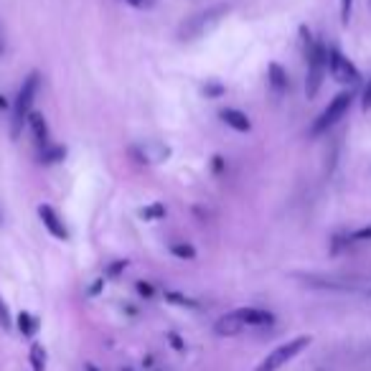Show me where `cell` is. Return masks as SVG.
<instances>
[{"label": "cell", "instance_id": "obj_1", "mask_svg": "<svg viewBox=\"0 0 371 371\" xmlns=\"http://www.w3.org/2000/svg\"><path fill=\"white\" fill-rule=\"evenodd\" d=\"M275 323V315L270 310L262 308H240L232 313L221 315L219 321L214 323L216 336H240L245 334L247 328H267Z\"/></svg>", "mask_w": 371, "mask_h": 371}, {"label": "cell", "instance_id": "obj_2", "mask_svg": "<svg viewBox=\"0 0 371 371\" xmlns=\"http://www.w3.org/2000/svg\"><path fill=\"white\" fill-rule=\"evenodd\" d=\"M38 71H31L25 76L23 84L18 89V97L13 102V114H11V138L18 140L20 132H23V125H28V114L33 112V100H36V92H38Z\"/></svg>", "mask_w": 371, "mask_h": 371}, {"label": "cell", "instance_id": "obj_3", "mask_svg": "<svg viewBox=\"0 0 371 371\" xmlns=\"http://www.w3.org/2000/svg\"><path fill=\"white\" fill-rule=\"evenodd\" d=\"M351 92H341V95H336L334 100L328 102V107L323 110L318 117H315V122L310 125V138H321V135H326L331 127L338 125V120H343V114L351 110Z\"/></svg>", "mask_w": 371, "mask_h": 371}, {"label": "cell", "instance_id": "obj_4", "mask_svg": "<svg viewBox=\"0 0 371 371\" xmlns=\"http://www.w3.org/2000/svg\"><path fill=\"white\" fill-rule=\"evenodd\" d=\"M328 71V49L323 44L308 41V74H305V95L313 100L323 87Z\"/></svg>", "mask_w": 371, "mask_h": 371}, {"label": "cell", "instance_id": "obj_5", "mask_svg": "<svg viewBox=\"0 0 371 371\" xmlns=\"http://www.w3.org/2000/svg\"><path fill=\"white\" fill-rule=\"evenodd\" d=\"M310 346V336H298V338H290L288 343H280L277 348H272L257 366L254 371H280L288 361H293L298 353H302Z\"/></svg>", "mask_w": 371, "mask_h": 371}, {"label": "cell", "instance_id": "obj_6", "mask_svg": "<svg viewBox=\"0 0 371 371\" xmlns=\"http://www.w3.org/2000/svg\"><path fill=\"white\" fill-rule=\"evenodd\" d=\"M328 69H331V74L338 84H348V87L361 84V71L338 49H328Z\"/></svg>", "mask_w": 371, "mask_h": 371}, {"label": "cell", "instance_id": "obj_7", "mask_svg": "<svg viewBox=\"0 0 371 371\" xmlns=\"http://www.w3.org/2000/svg\"><path fill=\"white\" fill-rule=\"evenodd\" d=\"M224 13H227V6H216V8H208V11H204V13H196L194 18H189L181 25V38L201 36L208 25H214Z\"/></svg>", "mask_w": 371, "mask_h": 371}, {"label": "cell", "instance_id": "obj_8", "mask_svg": "<svg viewBox=\"0 0 371 371\" xmlns=\"http://www.w3.org/2000/svg\"><path fill=\"white\" fill-rule=\"evenodd\" d=\"M38 216H41V221H44V227L49 229L51 237H57V240H69V232H66V227H64L61 216L54 211V206H49V204H41L38 206Z\"/></svg>", "mask_w": 371, "mask_h": 371}, {"label": "cell", "instance_id": "obj_9", "mask_svg": "<svg viewBox=\"0 0 371 371\" xmlns=\"http://www.w3.org/2000/svg\"><path fill=\"white\" fill-rule=\"evenodd\" d=\"M28 127L33 132V140H36L38 151L51 145V132H49V125H46V117L41 112H31L28 114Z\"/></svg>", "mask_w": 371, "mask_h": 371}, {"label": "cell", "instance_id": "obj_10", "mask_svg": "<svg viewBox=\"0 0 371 371\" xmlns=\"http://www.w3.org/2000/svg\"><path fill=\"white\" fill-rule=\"evenodd\" d=\"M219 117L224 122H227L232 130H237V132H249L252 130V122H249V117H247L242 110H234V107H227V110H221L219 112Z\"/></svg>", "mask_w": 371, "mask_h": 371}, {"label": "cell", "instance_id": "obj_11", "mask_svg": "<svg viewBox=\"0 0 371 371\" xmlns=\"http://www.w3.org/2000/svg\"><path fill=\"white\" fill-rule=\"evenodd\" d=\"M267 82H270V87H272L275 95H283L285 89L290 87L288 71H285L280 64H270V66H267Z\"/></svg>", "mask_w": 371, "mask_h": 371}, {"label": "cell", "instance_id": "obj_12", "mask_svg": "<svg viewBox=\"0 0 371 371\" xmlns=\"http://www.w3.org/2000/svg\"><path fill=\"white\" fill-rule=\"evenodd\" d=\"M64 155H66V148H61V145H46V148L38 151V163L54 165L59 160H64Z\"/></svg>", "mask_w": 371, "mask_h": 371}, {"label": "cell", "instance_id": "obj_13", "mask_svg": "<svg viewBox=\"0 0 371 371\" xmlns=\"http://www.w3.org/2000/svg\"><path fill=\"white\" fill-rule=\"evenodd\" d=\"M28 361H31L33 371H44L46 369V348L41 343H33L31 353H28Z\"/></svg>", "mask_w": 371, "mask_h": 371}, {"label": "cell", "instance_id": "obj_14", "mask_svg": "<svg viewBox=\"0 0 371 371\" xmlns=\"http://www.w3.org/2000/svg\"><path fill=\"white\" fill-rule=\"evenodd\" d=\"M18 331L23 336H36L38 331V318H33L31 313H20L18 315Z\"/></svg>", "mask_w": 371, "mask_h": 371}, {"label": "cell", "instance_id": "obj_15", "mask_svg": "<svg viewBox=\"0 0 371 371\" xmlns=\"http://www.w3.org/2000/svg\"><path fill=\"white\" fill-rule=\"evenodd\" d=\"M170 252L176 254V257H181V259H194L196 257V249L191 245H183V242H173L170 245Z\"/></svg>", "mask_w": 371, "mask_h": 371}, {"label": "cell", "instance_id": "obj_16", "mask_svg": "<svg viewBox=\"0 0 371 371\" xmlns=\"http://www.w3.org/2000/svg\"><path fill=\"white\" fill-rule=\"evenodd\" d=\"M140 214H143V219H145V221H155V219H163V216H165V206H163V204H153V206L143 208V211H140Z\"/></svg>", "mask_w": 371, "mask_h": 371}, {"label": "cell", "instance_id": "obj_17", "mask_svg": "<svg viewBox=\"0 0 371 371\" xmlns=\"http://www.w3.org/2000/svg\"><path fill=\"white\" fill-rule=\"evenodd\" d=\"M0 328H3V331H11L13 328V315L11 310H8V302L3 300V295H0Z\"/></svg>", "mask_w": 371, "mask_h": 371}, {"label": "cell", "instance_id": "obj_18", "mask_svg": "<svg viewBox=\"0 0 371 371\" xmlns=\"http://www.w3.org/2000/svg\"><path fill=\"white\" fill-rule=\"evenodd\" d=\"M351 11H353V0H341V23L348 25L351 20Z\"/></svg>", "mask_w": 371, "mask_h": 371}, {"label": "cell", "instance_id": "obj_19", "mask_svg": "<svg viewBox=\"0 0 371 371\" xmlns=\"http://www.w3.org/2000/svg\"><path fill=\"white\" fill-rule=\"evenodd\" d=\"M168 300H173L176 305H186V308H199V302H194L191 298L178 295V293H168Z\"/></svg>", "mask_w": 371, "mask_h": 371}, {"label": "cell", "instance_id": "obj_20", "mask_svg": "<svg viewBox=\"0 0 371 371\" xmlns=\"http://www.w3.org/2000/svg\"><path fill=\"white\" fill-rule=\"evenodd\" d=\"M348 242H371V227L356 229V232L348 237Z\"/></svg>", "mask_w": 371, "mask_h": 371}, {"label": "cell", "instance_id": "obj_21", "mask_svg": "<svg viewBox=\"0 0 371 371\" xmlns=\"http://www.w3.org/2000/svg\"><path fill=\"white\" fill-rule=\"evenodd\" d=\"M122 3H127V6H132V8H153L155 6V0H122Z\"/></svg>", "mask_w": 371, "mask_h": 371}, {"label": "cell", "instance_id": "obj_22", "mask_svg": "<svg viewBox=\"0 0 371 371\" xmlns=\"http://www.w3.org/2000/svg\"><path fill=\"white\" fill-rule=\"evenodd\" d=\"M361 107H364V112H369V110H371V79H369V84H366V89H364V100H361Z\"/></svg>", "mask_w": 371, "mask_h": 371}, {"label": "cell", "instance_id": "obj_23", "mask_svg": "<svg viewBox=\"0 0 371 371\" xmlns=\"http://www.w3.org/2000/svg\"><path fill=\"white\" fill-rule=\"evenodd\" d=\"M125 267H127V259H117V262H114L112 267L107 270V275H110V277L120 275V270H125Z\"/></svg>", "mask_w": 371, "mask_h": 371}, {"label": "cell", "instance_id": "obj_24", "mask_svg": "<svg viewBox=\"0 0 371 371\" xmlns=\"http://www.w3.org/2000/svg\"><path fill=\"white\" fill-rule=\"evenodd\" d=\"M138 293H140V295H145V298H153V285H148V283H143V280H140Z\"/></svg>", "mask_w": 371, "mask_h": 371}, {"label": "cell", "instance_id": "obj_25", "mask_svg": "<svg viewBox=\"0 0 371 371\" xmlns=\"http://www.w3.org/2000/svg\"><path fill=\"white\" fill-rule=\"evenodd\" d=\"M168 338H170V343H173V346H176V348H183L181 338H178V336H176V334H168Z\"/></svg>", "mask_w": 371, "mask_h": 371}, {"label": "cell", "instance_id": "obj_26", "mask_svg": "<svg viewBox=\"0 0 371 371\" xmlns=\"http://www.w3.org/2000/svg\"><path fill=\"white\" fill-rule=\"evenodd\" d=\"M206 92L208 95H221V87L219 84H211V87H206Z\"/></svg>", "mask_w": 371, "mask_h": 371}, {"label": "cell", "instance_id": "obj_27", "mask_svg": "<svg viewBox=\"0 0 371 371\" xmlns=\"http://www.w3.org/2000/svg\"><path fill=\"white\" fill-rule=\"evenodd\" d=\"M0 110H8V100L3 95H0Z\"/></svg>", "mask_w": 371, "mask_h": 371}, {"label": "cell", "instance_id": "obj_28", "mask_svg": "<svg viewBox=\"0 0 371 371\" xmlns=\"http://www.w3.org/2000/svg\"><path fill=\"white\" fill-rule=\"evenodd\" d=\"M84 371H102V369H97L95 364H84Z\"/></svg>", "mask_w": 371, "mask_h": 371}, {"label": "cell", "instance_id": "obj_29", "mask_svg": "<svg viewBox=\"0 0 371 371\" xmlns=\"http://www.w3.org/2000/svg\"><path fill=\"white\" fill-rule=\"evenodd\" d=\"M6 51V44H3V31H0V54Z\"/></svg>", "mask_w": 371, "mask_h": 371}, {"label": "cell", "instance_id": "obj_30", "mask_svg": "<svg viewBox=\"0 0 371 371\" xmlns=\"http://www.w3.org/2000/svg\"><path fill=\"white\" fill-rule=\"evenodd\" d=\"M125 371H132V369H125Z\"/></svg>", "mask_w": 371, "mask_h": 371}]
</instances>
